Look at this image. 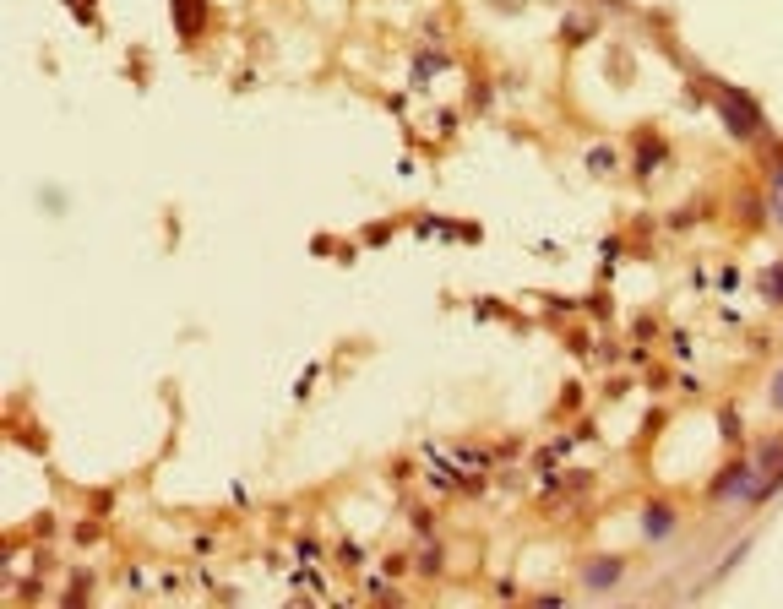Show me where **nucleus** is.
Here are the masks:
<instances>
[{"label": "nucleus", "mask_w": 783, "mask_h": 609, "mask_svg": "<svg viewBox=\"0 0 783 609\" xmlns=\"http://www.w3.org/2000/svg\"><path fill=\"white\" fill-rule=\"evenodd\" d=\"M756 484H762V468H756L751 457H740V463H729L724 474L707 484V495H713V501H724V495H735V501H751Z\"/></svg>", "instance_id": "obj_1"}, {"label": "nucleus", "mask_w": 783, "mask_h": 609, "mask_svg": "<svg viewBox=\"0 0 783 609\" xmlns=\"http://www.w3.org/2000/svg\"><path fill=\"white\" fill-rule=\"evenodd\" d=\"M577 577H582V588H588V593H609V588L626 582V561H620V555H599V561H588Z\"/></svg>", "instance_id": "obj_2"}, {"label": "nucleus", "mask_w": 783, "mask_h": 609, "mask_svg": "<svg viewBox=\"0 0 783 609\" xmlns=\"http://www.w3.org/2000/svg\"><path fill=\"white\" fill-rule=\"evenodd\" d=\"M713 104H718V120H724V126H729V136H735V142H756V136H767V131L756 126V120H751V115H745V109L735 104V98H724V93H718V87H713Z\"/></svg>", "instance_id": "obj_3"}, {"label": "nucleus", "mask_w": 783, "mask_h": 609, "mask_svg": "<svg viewBox=\"0 0 783 609\" xmlns=\"http://www.w3.org/2000/svg\"><path fill=\"white\" fill-rule=\"evenodd\" d=\"M169 17H174V28H180V39H202V33H207V17H213V6H207V0H174Z\"/></svg>", "instance_id": "obj_4"}, {"label": "nucleus", "mask_w": 783, "mask_h": 609, "mask_svg": "<svg viewBox=\"0 0 783 609\" xmlns=\"http://www.w3.org/2000/svg\"><path fill=\"white\" fill-rule=\"evenodd\" d=\"M675 528H680V512L669 501H648V506H642V533H648V539H675Z\"/></svg>", "instance_id": "obj_5"}, {"label": "nucleus", "mask_w": 783, "mask_h": 609, "mask_svg": "<svg viewBox=\"0 0 783 609\" xmlns=\"http://www.w3.org/2000/svg\"><path fill=\"white\" fill-rule=\"evenodd\" d=\"M664 158H669V142H664V136H653V131H642L637 136V174H642V180H648L653 164H664Z\"/></svg>", "instance_id": "obj_6"}, {"label": "nucleus", "mask_w": 783, "mask_h": 609, "mask_svg": "<svg viewBox=\"0 0 783 609\" xmlns=\"http://www.w3.org/2000/svg\"><path fill=\"white\" fill-rule=\"evenodd\" d=\"M756 289H762V300H767V305H778V310H783V261H767V267L756 272Z\"/></svg>", "instance_id": "obj_7"}, {"label": "nucleus", "mask_w": 783, "mask_h": 609, "mask_svg": "<svg viewBox=\"0 0 783 609\" xmlns=\"http://www.w3.org/2000/svg\"><path fill=\"white\" fill-rule=\"evenodd\" d=\"M620 169V153H615V147H588V174H599V180H609V174H615Z\"/></svg>", "instance_id": "obj_8"}, {"label": "nucleus", "mask_w": 783, "mask_h": 609, "mask_svg": "<svg viewBox=\"0 0 783 609\" xmlns=\"http://www.w3.org/2000/svg\"><path fill=\"white\" fill-rule=\"evenodd\" d=\"M778 490H783V463L773 468V474H762V484H756V490H751V501H745V506H762V501H773Z\"/></svg>", "instance_id": "obj_9"}, {"label": "nucleus", "mask_w": 783, "mask_h": 609, "mask_svg": "<svg viewBox=\"0 0 783 609\" xmlns=\"http://www.w3.org/2000/svg\"><path fill=\"white\" fill-rule=\"evenodd\" d=\"M751 463L762 468V474H773V468L783 463V435H778V441H767V446H756V452H751Z\"/></svg>", "instance_id": "obj_10"}, {"label": "nucleus", "mask_w": 783, "mask_h": 609, "mask_svg": "<svg viewBox=\"0 0 783 609\" xmlns=\"http://www.w3.org/2000/svg\"><path fill=\"white\" fill-rule=\"evenodd\" d=\"M414 571H425V577H441V571H446V550H425Z\"/></svg>", "instance_id": "obj_11"}, {"label": "nucleus", "mask_w": 783, "mask_h": 609, "mask_svg": "<svg viewBox=\"0 0 783 609\" xmlns=\"http://www.w3.org/2000/svg\"><path fill=\"white\" fill-rule=\"evenodd\" d=\"M338 561H343L348 571H354L359 561H365V550H359V544H343V550H338Z\"/></svg>", "instance_id": "obj_12"}, {"label": "nucleus", "mask_w": 783, "mask_h": 609, "mask_svg": "<svg viewBox=\"0 0 783 609\" xmlns=\"http://www.w3.org/2000/svg\"><path fill=\"white\" fill-rule=\"evenodd\" d=\"M381 571H387V577H403V571H408V555H387V561H381Z\"/></svg>", "instance_id": "obj_13"}, {"label": "nucleus", "mask_w": 783, "mask_h": 609, "mask_svg": "<svg viewBox=\"0 0 783 609\" xmlns=\"http://www.w3.org/2000/svg\"><path fill=\"white\" fill-rule=\"evenodd\" d=\"M310 387H316V370H305V376L294 381V397H310Z\"/></svg>", "instance_id": "obj_14"}, {"label": "nucleus", "mask_w": 783, "mask_h": 609, "mask_svg": "<svg viewBox=\"0 0 783 609\" xmlns=\"http://www.w3.org/2000/svg\"><path fill=\"white\" fill-rule=\"evenodd\" d=\"M773 408H783V370L773 376Z\"/></svg>", "instance_id": "obj_15"}, {"label": "nucleus", "mask_w": 783, "mask_h": 609, "mask_svg": "<svg viewBox=\"0 0 783 609\" xmlns=\"http://www.w3.org/2000/svg\"><path fill=\"white\" fill-rule=\"evenodd\" d=\"M773 191L783 196V158H778V164H773Z\"/></svg>", "instance_id": "obj_16"}, {"label": "nucleus", "mask_w": 783, "mask_h": 609, "mask_svg": "<svg viewBox=\"0 0 783 609\" xmlns=\"http://www.w3.org/2000/svg\"><path fill=\"white\" fill-rule=\"evenodd\" d=\"M778 207H783V196H778Z\"/></svg>", "instance_id": "obj_17"}]
</instances>
